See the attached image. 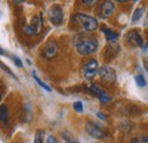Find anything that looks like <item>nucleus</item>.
Instances as JSON below:
<instances>
[{"instance_id":"obj_19","label":"nucleus","mask_w":148,"mask_h":143,"mask_svg":"<svg viewBox=\"0 0 148 143\" xmlns=\"http://www.w3.org/2000/svg\"><path fill=\"white\" fill-rule=\"evenodd\" d=\"M131 143H148V136H145V135L134 136V138L131 140Z\"/></svg>"},{"instance_id":"obj_9","label":"nucleus","mask_w":148,"mask_h":143,"mask_svg":"<svg viewBox=\"0 0 148 143\" xmlns=\"http://www.w3.org/2000/svg\"><path fill=\"white\" fill-rule=\"evenodd\" d=\"M116 8H115V5L112 2V1H104L100 3L99 6V10H98V14H99V17L103 18V19H106V18L112 17V15L115 13Z\"/></svg>"},{"instance_id":"obj_2","label":"nucleus","mask_w":148,"mask_h":143,"mask_svg":"<svg viewBox=\"0 0 148 143\" xmlns=\"http://www.w3.org/2000/svg\"><path fill=\"white\" fill-rule=\"evenodd\" d=\"M71 22L74 25L80 26L84 32H93L98 29V22L96 18L91 17L83 13H75L71 17Z\"/></svg>"},{"instance_id":"obj_1","label":"nucleus","mask_w":148,"mask_h":143,"mask_svg":"<svg viewBox=\"0 0 148 143\" xmlns=\"http://www.w3.org/2000/svg\"><path fill=\"white\" fill-rule=\"evenodd\" d=\"M74 46L81 56H90L98 49V40L95 36L77 34L74 37Z\"/></svg>"},{"instance_id":"obj_28","label":"nucleus","mask_w":148,"mask_h":143,"mask_svg":"<svg viewBox=\"0 0 148 143\" xmlns=\"http://www.w3.org/2000/svg\"><path fill=\"white\" fill-rule=\"evenodd\" d=\"M147 46H148V42H147Z\"/></svg>"},{"instance_id":"obj_26","label":"nucleus","mask_w":148,"mask_h":143,"mask_svg":"<svg viewBox=\"0 0 148 143\" xmlns=\"http://www.w3.org/2000/svg\"><path fill=\"white\" fill-rule=\"evenodd\" d=\"M144 67H145L146 72L148 73V63H147V61H144Z\"/></svg>"},{"instance_id":"obj_16","label":"nucleus","mask_w":148,"mask_h":143,"mask_svg":"<svg viewBox=\"0 0 148 143\" xmlns=\"http://www.w3.org/2000/svg\"><path fill=\"white\" fill-rule=\"evenodd\" d=\"M134 82H136L137 86H139V88H145L147 85V81H146V78H145V76L143 74L136 75L134 76Z\"/></svg>"},{"instance_id":"obj_5","label":"nucleus","mask_w":148,"mask_h":143,"mask_svg":"<svg viewBox=\"0 0 148 143\" xmlns=\"http://www.w3.org/2000/svg\"><path fill=\"white\" fill-rule=\"evenodd\" d=\"M42 24H43L42 16H34L32 18L31 23L24 27L25 34L26 35H39L42 30Z\"/></svg>"},{"instance_id":"obj_20","label":"nucleus","mask_w":148,"mask_h":143,"mask_svg":"<svg viewBox=\"0 0 148 143\" xmlns=\"http://www.w3.org/2000/svg\"><path fill=\"white\" fill-rule=\"evenodd\" d=\"M73 109L76 111V112H83V102L82 101H75L73 104Z\"/></svg>"},{"instance_id":"obj_11","label":"nucleus","mask_w":148,"mask_h":143,"mask_svg":"<svg viewBox=\"0 0 148 143\" xmlns=\"http://www.w3.org/2000/svg\"><path fill=\"white\" fill-rule=\"evenodd\" d=\"M127 40L130 44L134 46V47H139V48H144L145 47V41L144 37L138 31H130L127 34Z\"/></svg>"},{"instance_id":"obj_3","label":"nucleus","mask_w":148,"mask_h":143,"mask_svg":"<svg viewBox=\"0 0 148 143\" xmlns=\"http://www.w3.org/2000/svg\"><path fill=\"white\" fill-rule=\"evenodd\" d=\"M48 18H49V22L53 25H55V26L60 25L63 23V19H64L63 8L59 5H53L48 9Z\"/></svg>"},{"instance_id":"obj_7","label":"nucleus","mask_w":148,"mask_h":143,"mask_svg":"<svg viewBox=\"0 0 148 143\" xmlns=\"http://www.w3.org/2000/svg\"><path fill=\"white\" fill-rule=\"evenodd\" d=\"M88 90H89L90 93H92L93 95H96L99 99V101L101 104H108L110 101H112V99H113V97H112L110 93H107L105 90H103L99 85H97V84L89 85Z\"/></svg>"},{"instance_id":"obj_24","label":"nucleus","mask_w":148,"mask_h":143,"mask_svg":"<svg viewBox=\"0 0 148 143\" xmlns=\"http://www.w3.org/2000/svg\"><path fill=\"white\" fill-rule=\"evenodd\" d=\"M47 143H59V142L57 141V139H56L54 135H49L47 138Z\"/></svg>"},{"instance_id":"obj_18","label":"nucleus","mask_w":148,"mask_h":143,"mask_svg":"<svg viewBox=\"0 0 148 143\" xmlns=\"http://www.w3.org/2000/svg\"><path fill=\"white\" fill-rule=\"evenodd\" d=\"M43 139H45V132L42 129H37L33 143H43Z\"/></svg>"},{"instance_id":"obj_21","label":"nucleus","mask_w":148,"mask_h":143,"mask_svg":"<svg viewBox=\"0 0 148 143\" xmlns=\"http://www.w3.org/2000/svg\"><path fill=\"white\" fill-rule=\"evenodd\" d=\"M12 59H13V61H14V64L17 66V67H23V63H22V60L19 59V57L17 56H12Z\"/></svg>"},{"instance_id":"obj_25","label":"nucleus","mask_w":148,"mask_h":143,"mask_svg":"<svg viewBox=\"0 0 148 143\" xmlns=\"http://www.w3.org/2000/svg\"><path fill=\"white\" fill-rule=\"evenodd\" d=\"M81 2H82L83 5H95L97 1H90V0H89V1H87V0H83V1H81Z\"/></svg>"},{"instance_id":"obj_12","label":"nucleus","mask_w":148,"mask_h":143,"mask_svg":"<svg viewBox=\"0 0 148 143\" xmlns=\"http://www.w3.org/2000/svg\"><path fill=\"white\" fill-rule=\"evenodd\" d=\"M101 32L105 34L107 42H110V43H116V41L119 40V34L116 32H114L113 30H111V29L106 27V26H104L101 29Z\"/></svg>"},{"instance_id":"obj_22","label":"nucleus","mask_w":148,"mask_h":143,"mask_svg":"<svg viewBox=\"0 0 148 143\" xmlns=\"http://www.w3.org/2000/svg\"><path fill=\"white\" fill-rule=\"evenodd\" d=\"M1 67H2V69H3V71L6 72V73H8V75H10V76H12V77H13L14 80H17L16 75H15V74H14L13 72L10 71V69H9V68H8L7 66H5V64H1Z\"/></svg>"},{"instance_id":"obj_14","label":"nucleus","mask_w":148,"mask_h":143,"mask_svg":"<svg viewBox=\"0 0 148 143\" xmlns=\"http://www.w3.org/2000/svg\"><path fill=\"white\" fill-rule=\"evenodd\" d=\"M32 76H33V78H34V81L37 82L38 84H39V85H40V86H41L42 89H43V90H46L47 92H51V90H53V89H51V88H50V86H49V85H48L47 83H45L43 81H41V80H40V77H39V76H38V75H37V72L34 71V69L32 71Z\"/></svg>"},{"instance_id":"obj_6","label":"nucleus","mask_w":148,"mask_h":143,"mask_svg":"<svg viewBox=\"0 0 148 143\" xmlns=\"http://www.w3.org/2000/svg\"><path fill=\"white\" fill-rule=\"evenodd\" d=\"M58 54V47L55 41H48L42 48H41V57L46 60L54 59Z\"/></svg>"},{"instance_id":"obj_29","label":"nucleus","mask_w":148,"mask_h":143,"mask_svg":"<svg viewBox=\"0 0 148 143\" xmlns=\"http://www.w3.org/2000/svg\"><path fill=\"white\" fill-rule=\"evenodd\" d=\"M147 17H148V14H147Z\"/></svg>"},{"instance_id":"obj_10","label":"nucleus","mask_w":148,"mask_h":143,"mask_svg":"<svg viewBox=\"0 0 148 143\" xmlns=\"http://www.w3.org/2000/svg\"><path fill=\"white\" fill-rule=\"evenodd\" d=\"M86 128H87L88 133L92 138H95V139H103V138L106 136V134L104 133V131L101 129V127L98 125V124L91 122V121H89V122L86 123Z\"/></svg>"},{"instance_id":"obj_8","label":"nucleus","mask_w":148,"mask_h":143,"mask_svg":"<svg viewBox=\"0 0 148 143\" xmlns=\"http://www.w3.org/2000/svg\"><path fill=\"white\" fill-rule=\"evenodd\" d=\"M99 76H100V80L104 82V83H107V84H113L116 82V73L115 71L110 67V66H103L100 69H99Z\"/></svg>"},{"instance_id":"obj_27","label":"nucleus","mask_w":148,"mask_h":143,"mask_svg":"<svg viewBox=\"0 0 148 143\" xmlns=\"http://www.w3.org/2000/svg\"><path fill=\"white\" fill-rule=\"evenodd\" d=\"M26 63H27L29 65H31V61H30V59H26Z\"/></svg>"},{"instance_id":"obj_23","label":"nucleus","mask_w":148,"mask_h":143,"mask_svg":"<svg viewBox=\"0 0 148 143\" xmlns=\"http://www.w3.org/2000/svg\"><path fill=\"white\" fill-rule=\"evenodd\" d=\"M96 115H97V117H98L99 119H101V121H106V119H107V116H106L105 114H103L101 111H97Z\"/></svg>"},{"instance_id":"obj_17","label":"nucleus","mask_w":148,"mask_h":143,"mask_svg":"<svg viewBox=\"0 0 148 143\" xmlns=\"http://www.w3.org/2000/svg\"><path fill=\"white\" fill-rule=\"evenodd\" d=\"M62 138L66 141V143H80L75 138H74V135L71 133V132H63L62 133Z\"/></svg>"},{"instance_id":"obj_4","label":"nucleus","mask_w":148,"mask_h":143,"mask_svg":"<svg viewBox=\"0 0 148 143\" xmlns=\"http://www.w3.org/2000/svg\"><path fill=\"white\" fill-rule=\"evenodd\" d=\"M82 73H83V76L84 78L87 80H92L93 77L97 75V73H99V65H98V61L96 59H88L83 67H82Z\"/></svg>"},{"instance_id":"obj_13","label":"nucleus","mask_w":148,"mask_h":143,"mask_svg":"<svg viewBox=\"0 0 148 143\" xmlns=\"http://www.w3.org/2000/svg\"><path fill=\"white\" fill-rule=\"evenodd\" d=\"M0 119L5 125L8 124L9 122V111H8V107L5 104L0 106Z\"/></svg>"},{"instance_id":"obj_15","label":"nucleus","mask_w":148,"mask_h":143,"mask_svg":"<svg viewBox=\"0 0 148 143\" xmlns=\"http://www.w3.org/2000/svg\"><path fill=\"white\" fill-rule=\"evenodd\" d=\"M143 14H144V7L143 8H137L134 12H133V15H132V18H131V23L132 24H136L137 22L140 20V18L143 17Z\"/></svg>"}]
</instances>
